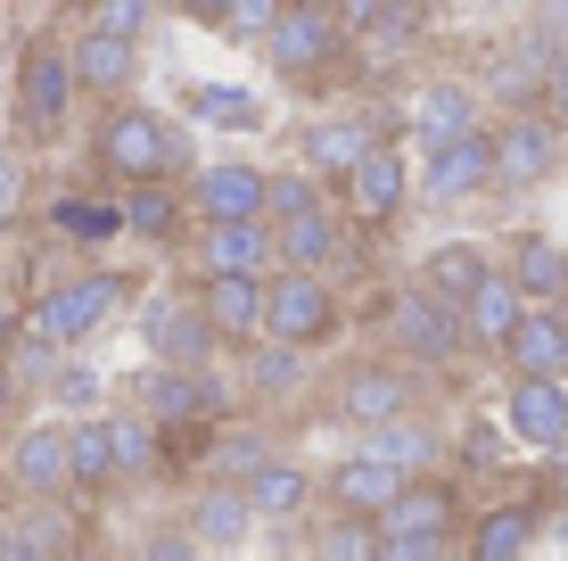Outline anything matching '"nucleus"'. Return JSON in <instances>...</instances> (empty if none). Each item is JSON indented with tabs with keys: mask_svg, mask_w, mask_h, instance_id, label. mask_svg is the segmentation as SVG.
I'll use <instances>...</instances> for the list:
<instances>
[{
	"mask_svg": "<svg viewBox=\"0 0 568 561\" xmlns=\"http://www.w3.org/2000/svg\"><path fill=\"white\" fill-rule=\"evenodd\" d=\"M454 488H437V479H404L396 488V504L379 512V553L387 561H437V553H454Z\"/></svg>",
	"mask_w": 568,
	"mask_h": 561,
	"instance_id": "nucleus-1",
	"label": "nucleus"
},
{
	"mask_svg": "<svg viewBox=\"0 0 568 561\" xmlns=\"http://www.w3.org/2000/svg\"><path fill=\"white\" fill-rule=\"evenodd\" d=\"M387 339L413 363H454L469 347V322H462L454 298H437V289L420 281V289H396V298H387Z\"/></svg>",
	"mask_w": 568,
	"mask_h": 561,
	"instance_id": "nucleus-2",
	"label": "nucleus"
},
{
	"mask_svg": "<svg viewBox=\"0 0 568 561\" xmlns=\"http://www.w3.org/2000/svg\"><path fill=\"white\" fill-rule=\"evenodd\" d=\"M560 124L544 108H511L495 124V190H544L560 173Z\"/></svg>",
	"mask_w": 568,
	"mask_h": 561,
	"instance_id": "nucleus-3",
	"label": "nucleus"
},
{
	"mask_svg": "<svg viewBox=\"0 0 568 561\" xmlns=\"http://www.w3.org/2000/svg\"><path fill=\"white\" fill-rule=\"evenodd\" d=\"M338 331V298H329L322 273L288 264L281 281H264V339H297V347H322Z\"/></svg>",
	"mask_w": 568,
	"mask_h": 561,
	"instance_id": "nucleus-4",
	"label": "nucleus"
},
{
	"mask_svg": "<svg viewBox=\"0 0 568 561\" xmlns=\"http://www.w3.org/2000/svg\"><path fill=\"white\" fill-rule=\"evenodd\" d=\"M83 91V74H74V50L58 42H33L26 67H17V124L33 132V141H50L58 124H67V100Z\"/></svg>",
	"mask_w": 568,
	"mask_h": 561,
	"instance_id": "nucleus-5",
	"label": "nucleus"
},
{
	"mask_svg": "<svg viewBox=\"0 0 568 561\" xmlns=\"http://www.w3.org/2000/svg\"><path fill=\"white\" fill-rule=\"evenodd\" d=\"M124 305V281L115 273H83V281H58L42 305H33V339H50V347H83L100 322Z\"/></svg>",
	"mask_w": 568,
	"mask_h": 561,
	"instance_id": "nucleus-6",
	"label": "nucleus"
},
{
	"mask_svg": "<svg viewBox=\"0 0 568 561\" xmlns=\"http://www.w3.org/2000/svg\"><path fill=\"white\" fill-rule=\"evenodd\" d=\"M100 158L124 173V182H156V173L182 166V141H173L165 116H149V108H115V116H108V132H100Z\"/></svg>",
	"mask_w": 568,
	"mask_h": 561,
	"instance_id": "nucleus-7",
	"label": "nucleus"
},
{
	"mask_svg": "<svg viewBox=\"0 0 568 561\" xmlns=\"http://www.w3.org/2000/svg\"><path fill=\"white\" fill-rule=\"evenodd\" d=\"M338 33H346L338 9H322V0H288V9L264 26V58H272L281 74H313L329 50H338Z\"/></svg>",
	"mask_w": 568,
	"mask_h": 561,
	"instance_id": "nucleus-8",
	"label": "nucleus"
},
{
	"mask_svg": "<svg viewBox=\"0 0 568 561\" xmlns=\"http://www.w3.org/2000/svg\"><path fill=\"white\" fill-rule=\"evenodd\" d=\"M486 190H495V132H462V141L428 149L420 199H437V207H462V199H486Z\"/></svg>",
	"mask_w": 568,
	"mask_h": 561,
	"instance_id": "nucleus-9",
	"label": "nucleus"
},
{
	"mask_svg": "<svg viewBox=\"0 0 568 561\" xmlns=\"http://www.w3.org/2000/svg\"><path fill=\"white\" fill-rule=\"evenodd\" d=\"M503 430H511L519 447H544V454H552L560 438H568V380H552V372H511Z\"/></svg>",
	"mask_w": 568,
	"mask_h": 561,
	"instance_id": "nucleus-10",
	"label": "nucleus"
},
{
	"mask_svg": "<svg viewBox=\"0 0 568 561\" xmlns=\"http://www.w3.org/2000/svg\"><path fill=\"white\" fill-rule=\"evenodd\" d=\"M199 257H206V273H264L281 257V240H272L264 216H206Z\"/></svg>",
	"mask_w": 568,
	"mask_h": 561,
	"instance_id": "nucleus-11",
	"label": "nucleus"
},
{
	"mask_svg": "<svg viewBox=\"0 0 568 561\" xmlns=\"http://www.w3.org/2000/svg\"><path fill=\"white\" fill-rule=\"evenodd\" d=\"M199 305H206L214 339H240V347L264 339V273H206Z\"/></svg>",
	"mask_w": 568,
	"mask_h": 561,
	"instance_id": "nucleus-12",
	"label": "nucleus"
},
{
	"mask_svg": "<svg viewBox=\"0 0 568 561\" xmlns=\"http://www.w3.org/2000/svg\"><path fill=\"white\" fill-rule=\"evenodd\" d=\"M503 363H511V372L568 380V305H527L511 322V339H503Z\"/></svg>",
	"mask_w": 568,
	"mask_h": 561,
	"instance_id": "nucleus-13",
	"label": "nucleus"
},
{
	"mask_svg": "<svg viewBox=\"0 0 568 561\" xmlns=\"http://www.w3.org/2000/svg\"><path fill=\"white\" fill-rule=\"evenodd\" d=\"M338 413L355 421V430H379V421L413 413V372H396V363H355L338 389Z\"/></svg>",
	"mask_w": 568,
	"mask_h": 561,
	"instance_id": "nucleus-14",
	"label": "nucleus"
},
{
	"mask_svg": "<svg viewBox=\"0 0 568 561\" xmlns=\"http://www.w3.org/2000/svg\"><path fill=\"white\" fill-rule=\"evenodd\" d=\"M9 479L26 495H58L74 479V430H58V421H33L26 438H17V454H9Z\"/></svg>",
	"mask_w": 568,
	"mask_h": 561,
	"instance_id": "nucleus-15",
	"label": "nucleus"
},
{
	"mask_svg": "<svg viewBox=\"0 0 568 561\" xmlns=\"http://www.w3.org/2000/svg\"><path fill=\"white\" fill-rule=\"evenodd\" d=\"M527 314V289L511 281V264H486V281L462 298V322H469V347H495L503 355V339H511V322Z\"/></svg>",
	"mask_w": 568,
	"mask_h": 561,
	"instance_id": "nucleus-16",
	"label": "nucleus"
},
{
	"mask_svg": "<svg viewBox=\"0 0 568 561\" xmlns=\"http://www.w3.org/2000/svg\"><path fill=\"white\" fill-rule=\"evenodd\" d=\"M346 182H355V190H346V207H355L363 223H387L404 199H413V173H404V158H396L387 141H371L363 158H355V173H346Z\"/></svg>",
	"mask_w": 568,
	"mask_h": 561,
	"instance_id": "nucleus-17",
	"label": "nucleus"
},
{
	"mask_svg": "<svg viewBox=\"0 0 568 561\" xmlns=\"http://www.w3.org/2000/svg\"><path fill=\"white\" fill-rule=\"evenodd\" d=\"M404 479H413L404 462H387V454H371V447H363L355 462H338V471H329V495H338V504L355 512V520H379L387 504H396Z\"/></svg>",
	"mask_w": 568,
	"mask_h": 561,
	"instance_id": "nucleus-18",
	"label": "nucleus"
},
{
	"mask_svg": "<svg viewBox=\"0 0 568 561\" xmlns=\"http://www.w3.org/2000/svg\"><path fill=\"white\" fill-rule=\"evenodd\" d=\"M149 347H156V363H206V355H214V322H206V305H190V298H156V305H149Z\"/></svg>",
	"mask_w": 568,
	"mask_h": 561,
	"instance_id": "nucleus-19",
	"label": "nucleus"
},
{
	"mask_svg": "<svg viewBox=\"0 0 568 561\" xmlns=\"http://www.w3.org/2000/svg\"><path fill=\"white\" fill-rule=\"evenodd\" d=\"M256 495L240 488V479H223V488H199V504H190V537L199 545H247L256 537Z\"/></svg>",
	"mask_w": 568,
	"mask_h": 561,
	"instance_id": "nucleus-20",
	"label": "nucleus"
},
{
	"mask_svg": "<svg viewBox=\"0 0 568 561\" xmlns=\"http://www.w3.org/2000/svg\"><path fill=\"white\" fill-rule=\"evenodd\" d=\"M74 74H83V91H100V100H124V83L141 74V42L132 33H91L74 42Z\"/></svg>",
	"mask_w": 568,
	"mask_h": 561,
	"instance_id": "nucleus-21",
	"label": "nucleus"
},
{
	"mask_svg": "<svg viewBox=\"0 0 568 561\" xmlns=\"http://www.w3.org/2000/svg\"><path fill=\"white\" fill-rule=\"evenodd\" d=\"M462 132H478V91L469 83H428L413 100V141L445 149V141H462Z\"/></svg>",
	"mask_w": 568,
	"mask_h": 561,
	"instance_id": "nucleus-22",
	"label": "nucleus"
},
{
	"mask_svg": "<svg viewBox=\"0 0 568 561\" xmlns=\"http://www.w3.org/2000/svg\"><path fill=\"white\" fill-rule=\"evenodd\" d=\"M272 240H281V264H305V273H329V264L346 257L338 223H329L322 207H297V216H281V223H272Z\"/></svg>",
	"mask_w": 568,
	"mask_h": 561,
	"instance_id": "nucleus-23",
	"label": "nucleus"
},
{
	"mask_svg": "<svg viewBox=\"0 0 568 561\" xmlns=\"http://www.w3.org/2000/svg\"><path fill=\"white\" fill-rule=\"evenodd\" d=\"M552 42H544L536 26H527V42L503 50V67H495V100H511V108H544V83H552Z\"/></svg>",
	"mask_w": 568,
	"mask_h": 561,
	"instance_id": "nucleus-24",
	"label": "nucleus"
},
{
	"mask_svg": "<svg viewBox=\"0 0 568 561\" xmlns=\"http://www.w3.org/2000/svg\"><path fill=\"white\" fill-rule=\"evenodd\" d=\"M371 124H379V116H322V124L305 132V166L313 173H355V158L379 141Z\"/></svg>",
	"mask_w": 568,
	"mask_h": 561,
	"instance_id": "nucleus-25",
	"label": "nucleus"
},
{
	"mask_svg": "<svg viewBox=\"0 0 568 561\" xmlns=\"http://www.w3.org/2000/svg\"><path fill=\"white\" fill-rule=\"evenodd\" d=\"M264 190L272 182L256 166H206L190 199H199V216H264Z\"/></svg>",
	"mask_w": 568,
	"mask_h": 561,
	"instance_id": "nucleus-26",
	"label": "nucleus"
},
{
	"mask_svg": "<svg viewBox=\"0 0 568 561\" xmlns=\"http://www.w3.org/2000/svg\"><path fill=\"white\" fill-rule=\"evenodd\" d=\"M511 281L527 289V305L568 298V248H560V240H519V248H511Z\"/></svg>",
	"mask_w": 568,
	"mask_h": 561,
	"instance_id": "nucleus-27",
	"label": "nucleus"
},
{
	"mask_svg": "<svg viewBox=\"0 0 568 561\" xmlns=\"http://www.w3.org/2000/svg\"><path fill=\"white\" fill-rule=\"evenodd\" d=\"M240 488L256 495V512H264V520H297V512H305V495H313V479L297 471V462H272V454H264L256 471L240 479Z\"/></svg>",
	"mask_w": 568,
	"mask_h": 561,
	"instance_id": "nucleus-28",
	"label": "nucleus"
},
{
	"mask_svg": "<svg viewBox=\"0 0 568 561\" xmlns=\"http://www.w3.org/2000/svg\"><path fill=\"white\" fill-rule=\"evenodd\" d=\"M74 479H83V488H108V479H124L115 413H100V421H74Z\"/></svg>",
	"mask_w": 568,
	"mask_h": 561,
	"instance_id": "nucleus-29",
	"label": "nucleus"
},
{
	"mask_svg": "<svg viewBox=\"0 0 568 561\" xmlns=\"http://www.w3.org/2000/svg\"><path fill=\"white\" fill-rule=\"evenodd\" d=\"M420 281L437 289V298H469V289L486 281V248H469V240H445V248H428V264H420Z\"/></svg>",
	"mask_w": 568,
	"mask_h": 561,
	"instance_id": "nucleus-30",
	"label": "nucleus"
},
{
	"mask_svg": "<svg viewBox=\"0 0 568 561\" xmlns=\"http://www.w3.org/2000/svg\"><path fill=\"white\" fill-rule=\"evenodd\" d=\"M536 545V512H519V504H503V512H486L478 529H469V553L478 561H511Z\"/></svg>",
	"mask_w": 568,
	"mask_h": 561,
	"instance_id": "nucleus-31",
	"label": "nucleus"
},
{
	"mask_svg": "<svg viewBox=\"0 0 568 561\" xmlns=\"http://www.w3.org/2000/svg\"><path fill=\"white\" fill-rule=\"evenodd\" d=\"M247 380H256L264 397H288L305 380V347L297 339H256V347H247Z\"/></svg>",
	"mask_w": 568,
	"mask_h": 561,
	"instance_id": "nucleus-32",
	"label": "nucleus"
},
{
	"mask_svg": "<svg viewBox=\"0 0 568 561\" xmlns=\"http://www.w3.org/2000/svg\"><path fill=\"white\" fill-rule=\"evenodd\" d=\"M371 454L404 462V471H428V462H437V430H420L413 413H396V421H379V430H371Z\"/></svg>",
	"mask_w": 568,
	"mask_h": 561,
	"instance_id": "nucleus-33",
	"label": "nucleus"
},
{
	"mask_svg": "<svg viewBox=\"0 0 568 561\" xmlns=\"http://www.w3.org/2000/svg\"><path fill=\"white\" fill-rule=\"evenodd\" d=\"M190 116H199V124H223V132H256V124H264L256 91H223V83H199V91H190Z\"/></svg>",
	"mask_w": 568,
	"mask_h": 561,
	"instance_id": "nucleus-34",
	"label": "nucleus"
},
{
	"mask_svg": "<svg viewBox=\"0 0 568 561\" xmlns=\"http://www.w3.org/2000/svg\"><path fill=\"white\" fill-rule=\"evenodd\" d=\"M67 545H74V537H67V520H58V512H26L17 529H0V553H17V561H50Z\"/></svg>",
	"mask_w": 568,
	"mask_h": 561,
	"instance_id": "nucleus-35",
	"label": "nucleus"
},
{
	"mask_svg": "<svg viewBox=\"0 0 568 561\" xmlns=\"http://www.w3.org/2000/svg\"><path fill=\"white\" fill-rule=\"evenodd\" d=\"M149 17H156V0H91L83 26H91V33H132V42H141Z\"/></svg>",
	"mask_w": 568,
	"mask_h": 561,
	"instance_id": "nucleus-36",
	"label": "nucleus"
},
{
	"mask_svg": "<svg viewBox=\"0 0 568 561\" xmlns=\"http://www.w3.org/2000/svg\"><path fill=\"white\" fill-rule=\"evenodd\" d=\"M313 553H329V561H371V553H379V520H371V529L338 520V529H322V537H313Z\"/></svg>",
	"mask_w": 568,
	"mask_h": 561,
	"instance_id": "nucleus-37",
	"label": "nucleus"
},
{
	"mask_svg": "<svg viewBox=\"0 0 568 561\" xmlns=\"http://www.w3.org/2000/svg\"><path fill=\"white\" fill-rule=\"evenodd\" d=\"M281 9H288V0H231V9H223V33H240V42H264V26H272Z\"/></svg>",
	"mask_w": 568,
	"mask_h": 561,
	"instance_id": "nucleus-38",
	"label": "nucleus"
},
{
	"mask_svg": "<svg viewBox=\"0 0 568 561\" xmlns=\"http://www.w3.org/2000/svg\"><path fill=\"white\" fill-rule=\"evenodd\" d=\"M124 223L156 240V231H173V199H165V190H132V199H124Z\"/></svg>",
	"mask_w": 568,
	"mask_h": 561,
	"instance_id": "nucleus-39",
	"label": "nucleus"
},
{
	"mask_svg": "<svg viewBox=\"0 0 568 561\" xmlns=\"http://www.w3.org/2000/svg\"><path fill=\"white\" fill-rule=\"evenodd\" d=\"M50 389H58V404H91L100 397V372H91V363H58Z\"/></svg>",
	"mask_w": 568,
	"mask_h": 561,
	"instance_id": "nucleus-40",
	"label": "nucleus"
},
{
	"mask_svg": "<svg viewBox=\"0 0 568 561\" xmlns=\"http://www.w3.org/2000/svg\"><path fill=\"white\" fill-rule=\"evenodd\" d=\"M264 207H272V216H297V207H313V166H305V173H281V182L264 190Z\"/></svg>",
	"mask_w": 568,
	"mask_h": 561,
	"instance_id": "nucleus-41",
	"label": "nucleus"
},
{
	"mask_svg": "<svg viewBox=\"0 0 568 561\" xmlns=\"http://www.w3.org/2000/svg\"><path fill=\"white\" fill-rule=\"evenodd\" d=\"M527 26H536L552 50H568V0H536V17H527Z\"/></svg>",
	"mask_w": 568,
	"mask_h": 561,
	"instance_id": "nucleus-42",
	"label": "nucleus"
},
{
	"mask_svg": "<svg viewBox=\"0 0 568 561\" xmlns=\"http://www.w3.org/2000/svg\"><path fill=\"white\" fill-rule=\"evenodd\" d=\"M17 207H26V158L0 149V216H17Z\"/></svg>",
	"mask_w": 568,
	"mask_h": 561,
	"instance_id": "nucleus-43",
	"label": "nucleus"
},
{
	"mask_svg": "<svg viewBox=\"0 0 568 561\" xmlns=\"http://www.w3.org/2000/svg\"><path fill=\"white\" fill-rule=\"evenodd\" d=\"M544 116H552V124L568 132V50L552 58V83H544Z\"/></svg>",
	"mask_w": 568,
	"mask_h": 561,
	"instance_id": "nucleus-44",
	"label": "nucleus"
},
{
	"mask_svg": "<svg viewBox=\"0 0 568 561\" xmlns=\"http://www.w3.org/2000/svg\"><path fill=\"white\" fill-rule=\"evenodd\" d=\"M396 9V0H338V26H355V33H371L379 17Z\"/></svg>",
	"mask_w": 568,
	"mask_h": 561,
	"instance_id": "nucleus-45",
	"label": "nucleus"
},
{
	"mask_svg": "<svg viewBox=\"0 0 568 561\" xmlns=\"http://www.w3.org/2000/svg\"><path fill=\"white\" fill-rule=\"evenodd\" d=\"M256 462H264V447H247V438H231V447H223V471H231V479H247Z\"/></svg>",
	"mask_w": 568,
	"mask_h": 561,
	"instance_id": "nucleus-46",
	"label": "nucleus"
},
{
	"mask_svg": "<svg viewBox=\"0 0 568 561\" xmlns=\"http://www.w3.org/2000/svg\"><path fill=\"white\" fill-rule=\"evenodd\" d=\"M17 397H26V389H17V372H9V363H0V421L17 413Z\"/></svg>",
	"mask_w": 568,
	"mask_h": 561,
	"instance_id": "nucleus-47",
	"label": "nucleus"
},
{
	"mask_svg": "<svg viewBox=\"0 0 568 561\" xmlns=\"http://www.w3.org/2000/svg\"><path fill=\"white\" fill-rule=\"evenodd\" d=\"M182 9H190V17H206V26H223V9H231V0H182Z\"/></svg>",
	"mask_w": 568,
	"mask_h": 561,
	"instance_id": "nucleus-48",
	"label": "nucleus"
},
{
	"mask_svg": "<svg viewBox=\"0 0 568 561\" xmlns=\"http://www.w3.org/2000/svg\"><path fill=\"white\" fill-rule=\"evenodd\" d=\"M0 240H9V216H0Z\"/></svg>",
	"mask_w": 568,
	"mask_h": 561,
	"instance_id": "nucleus-49",
	"label": "nucleus"
}]
</instances>
